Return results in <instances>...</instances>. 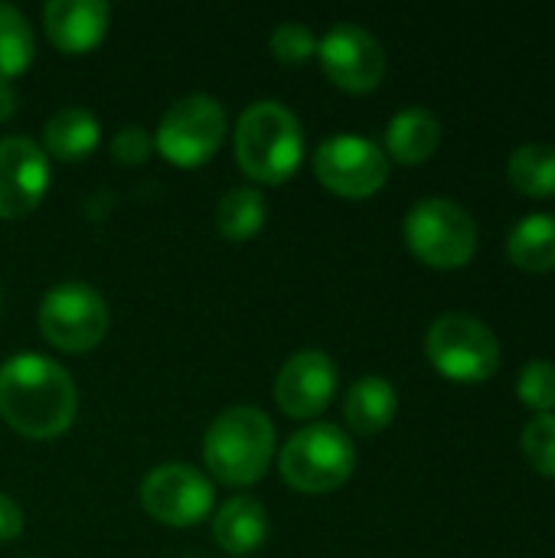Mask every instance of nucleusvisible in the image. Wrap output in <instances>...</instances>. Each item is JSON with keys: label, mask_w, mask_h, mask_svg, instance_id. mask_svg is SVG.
Wrapping results in <instances>:
<instances>
[{"label": "nucleus", "mask_w": 555, "mask_h": 558, "mask_svg": "<svg viewBox=\"0 0 555 558\" xmlns=\"http://www.w3.org/2000/svg\"><path fill=\"white\" fill-rule=\"evenodd\" d=\"M79 412L72 376L49 356L16 353L0 363V418L23 438L49 441L69 432Z\"/></svg>", "instance_id": "obj_1"}, {"label": "nucleus", "mask_w": 555, "mask_h": 558, "mask_svg": "<svg viewBox=\"0 0 555 558\" xmlns=\"http://www.w3.org/2000/svg\"><path fill=\"white\" fill-rule=\"evenodd\" d=\"M232 147L249 180L278 186L291 180L304 160V128L281 101H255L239 114Z\"/></svg>", "instance_id": "obj_2"}, {"label": "nucleus", "mask_w": 555, "mask_h": 558, "mask_svg": "<svg viewBox=\"0 0 555 558\" xmlns=\"http://www.w3.org/2000/svg\"><path fill=\"white\" fill-rule=\"evenodd\" d=\"M275 458V425L255 405H232L213 418L203 438V464L226 487H252Z\"/></svg>", "instance_id": "obj_3"}, {"label": "nucleus", "mask_w": 555, "mask_h": 558, "mask_svg": "<svg viewBox=\"0 0 555 558\" xmlns=\"http://www.w3.org/2000/svg\"><path fill=\"white\" fill-rule=\"evenodd\" d=\"M281 481L298 494H334L357 471V448L350 435L330 422H311L294 432L278 454Z\"/></svg>", "instance_id": "obj_4"}, {"label": "nucleus", "mask_w": 555, "mask_h": 558, "mask_svg": "<svg viewBox=\"0 0 555 558\" xmlns=\"http://www.w3.org/2000/svg\"><path fill=\"white\" fill-rule=\"evenodd\" d=\"M406 245L429 268H464L478 252V222L471 213L445 196L422 199L406 216Z\"/></svg>", "instance_id": "obj_5"}, {"label": "nucleus", "mask_w": 555, "mask_h": 558, "mask_svg": "<svg viewBox=\"0 0 555 558\" xmlns=\"http://www.w3.org/2000/svg\"><path fill=\"white\" fill-rule=\"evenodd\" d=\"M425 353L432 366L451 383H484L500 366V343L494 330L471 314H445L429 327Z\"/></svg>", "instance_id": "obj_6"}, {"label": "nucleus", "mask_w": 555, "mask_h": 558, "mask_svg": "<svg viewBox=\"0 0 555 558\" xmlns=\"http://www.w3.org/2000/svg\"><path fill=\"white\" fill-rule=\"evenodd\" d=\"M111 327L105 298L85 281H65L46 291L39 304V333L62 353L95 350Z\"/></svg>", "instance_id": "obj_7"}, {"label": "nucleus", "mask_w": 555, "mask_h": 558, "mask_svg": "<svg viewBox=\"0 0 555 558\" xmlns=\"http://www.w3.org/2000/svg\"><path fill=\"white\" fill-rule=\"evenodd\" d=\"M226 137V111L213 95H186L173 101L154 134V147L173 167H203Z\"/></svg>", "instance_id": "obj_8"}, {"label": "nucleus", "mask_w": 555, "mask_h": 558, "mask_svg": "<svg viewBox=\"0 0 555 558\" xmlns=\"http://www.w3.org/2000/svg\"><path fill=\"white\" fill-rule=\"evenodd\" d=\"M317 180L347 199H366L389 180V157L379 144L360 134H334L314 154Z\"/></svg>", "instance_id": "obj_9"}, {"label": "nucleus", "mask_w": 555, "mask_h": 558, "mask_svg": "<svg viewBox=\"0 0 555 558\" xmlns=\"http://www.w3.org/2000/svg\"><path fill=\"white\" fill-rule=\"evenodd\" d=\"M213 481L193 464H160L141 484V507L150 520L186 530L209 517L213 510Z\"/></svg>", "instance_id": "obj_10"}, {"label": "nucleus", "mask_w": 555, "mask_h": 558, "mask_svg": "<svg viewBox=\"0 0 555 558\" xmlns=\"http://www.w3.org/2000/svg\"><path fill=\"white\" fill-rule=\"evenodd\" d=\"M317 59L327 78L353 95L373 92L386 75V52L373 33L357 23H337L317 39Z\"/></svg>", "instance_id": "obj_11"}, {"label": "nucleus", "mask_w": 555, "mask_h": 558, "mask_svg": "<svg viewBox=\"0 0 555 558\" xmlns=\"http://www.w3.org/2000/svg\"><path fill=\"white\" fill-rule=\"evenodd\" d=\"M49 190V157L29 137L0 141V219L29 216Z\"/></svg>", "instance_id": "obj_12"}, {"label": "nucleus", "mask_w": 555, "mask_h": 558, "mask_svg": "<svg viewBox=\"0 0 555 558\" xmlns=\"http://www.w3.org/2000/svg\"><path fill=\"white\" fill-rule=\"evenodd\" d=\"M337 392V366L321 350H301L285 360L275 379L278 409L288 418H317Z\"/></svg>", "instance_id": "obj_13"}, {"label": "nucleus", "mask_w": 555, "mask_h": 558, "mask_svg": "<svg viewBox=\"0 0 555 558\" xmlns=\"http://www.w3.org/2000/svg\"><path fill=\"white\" fill-rule=\"evenodd\" d=\"M111 23V7L105 0H49L43 10L46 36L56 49L69 56L92 52Z\"/></svg>", "instance_id": "obj_14"}, {"label": "nucleus", "mask_w": 555, "mask_h": 558, "mask_svg": "<svg viewBox=\"0 0 555 558\" xmlns=\"http://www.w3.org/2000/svg\"><path fill=\"white\" fill-rule=\"evenodd\" d=\"M213 539L229 556H249L268 539V510L255 497H232L213 517Z\"/></svg>", "instance_id": "obj_15"}, {"label": "nucleus", "mask_w": 555, "mask_h": 558, "mask_svg": "<svg viewBox=\"0 0 555 558\" xmlns=\"http://www.w3.org/2000/svg\"><path fill=\"white\" fill-rule=\"evenodd\" d=\"M98 144H101V124L82 105L56 111L43 128V154L62 163L85 160L88 154H95Z\"/></svg>", "instance_id": "obj_16"}, {"label": "nucleus", "mask_w": 555, "mask_h": 558, "mask_svg": "<svg viewBox=\"0 0 555 558\" xmlns=\"http://www.w3.org/2000/svg\"><path fill=\"white\" fill-rule=\"evenodd\" d=\"M399 412L396 386L383 376H366L350 386L343 399V418L357 435H376L393 425Z\"/></svg>", "instance_id": "obj_17"}, {"label": "nucleus", "mask_w": 555, "mask_h": 558, "mask_svg": "<svg viewBox=\"0 0 555 558\" xmlns=\"http://www.w3.org/2000/svg\"><path fill=\"white\" fill-rule=\"evenodd\" d=\"M442 144V124L425 108L399 111L386 128V154L399 163H425Z\"/></svg>", "instance_id": "obj_18"}, {"label": "nucleus", "mask_w": 555, "mask_h": 558, "mask_svg": "<svg viewBox=\"0 0 555 558\" xmlns=\"http://www.w3.org/2000/svg\"><path fill=\"white\" fill-rule=\"evenodd\" d=\"M507 255L514 265L527 271H553L555 268V216L533 213L520 219L507 235Z\"/></svg>", "instance_id": "obj_19"}, {"label": "nucleus", "mask_w": 555, "mask_h": 558, "mask_svg": "<svg viewBox=\"0 0 555 558\" xmlns=\"http://www.w3.org/2000/svg\"><path fill=\"white\" fill-rule=\"evenodd\" d=\"M268 219V203L262 196V190L255 186H236L229 190L222 199H219V209H216V226H219V235L229 239V242H249L262 232Z\"/></svg>", "instance_id": "obj_20"}, {"label": "nucleus", "mask_w": 555, "mask_h": 558, "mask_svg": "<svg viewBox=\"0 0 555 558\" xmlns=\"http://www.w3.org/2000/svg\"><path fill=\"white\" fill-rule=\"evenodd\" d=\"M507 177L514 190L527 196H555V147L523 144L520 150H514L507 163Z\"/></svg>", "instance_id": "obj_21"}, {"label": "nucleus", "mask_w": 555, "mask_h": 558, "mask_svg": "<svg viewBox=\"0 0 555 558\" xmlns=\"http://www.w3.org/2000/svg\"><path fill=\"white\" fill-rule=\"evenodd\" d=\"M33 56H36V39L26 16L16 7L0 3V82L23 75Z\"/></svg>", "instance_id": "obj_22"}, {"label": "nucleus", "mask_w": 555, "mask_h": 558, "mask_svg": "<svg viewBox=\"0 0 555 558\" xmlns=\"http://www.w3.org/2000/svg\"><path fill=\"white\" fill-rule=\"evenodd\" d=\"M517 396L523 405H530L536 415H553L555 409V363L533 360L523 366L517 379Z\"/></svg>", "instance_id": "obj_23"}, {"label": "nucleus", "mask_w": 555, "mask_h": 558, "mask_svg": "<svg viewBox=\"0 0 555 558\" xmlns=\"http://www.w3.org/2000/svg\"><path fill=\"white\" fill-rule=\"evenodd\" d=\"M268 46H272L275 59L285 62V65H301V62H307V59L317 56V36L311 33L307 23H298V20L281 23L272 33V43Z\"/></svg>", "instance_id": "obj_24"}, {"label": "nucleus", "mask_w": 555, "mask_h": 558, "mask_svg": "<svg viewBox=\"0 0 555 558\" xmlns=\"http://www.w3.org/2000/svg\"><path fill=\"white\" fill-rule=\"evenodd\" d=\"M523 454L543 477L555 481V415H536L523 428Z\"/></svg>", "instance_id": "obj_25"}, {"label": "nucleus", "mask_w": 555, "mask_h": 558, "mask_svg": "<svg viewBox=\"0 0 555 558\" xmlns=\"http://www.w3.org/2000/svg\"><path fill=\"white\" fill-rule=\"evenodd\" d=\"M150 150H154V137H150L141 124H128V128H121V131L111 137V154H114V160L124 163V167L144 163V160L150 157Z\"/></svg>", "instance_id": "obj_26"}, {"label": "nucleus", "mask_w": 555, "mask_h": 558, "mask_svg": "<svg viewBox=\"0 0 555 558\" xmlns=\"http://www.w3.org/2000/svg\"><path fill=\"white\" fill-rule=\"evenodd\" d=\"M23 533V510L13 497L0 494V543H13Z\"/></svg>", "instance_id": "obj_27"}, {"label": "nucleus", "mask_w": 555, "mask_h": 558, "mask_svg": "<svg viewBox=\"0 0 555 558\" xmlns=\"http://www.w3.org/2000/svg\"><path fill=\"white\" fill-rule=\"evenodd\" d=\"M16 105H20V95L10 82H0V121H10L16 114Z\"/></svg>", "instance_id": "obj_28"}, {"label": "nucleus", "mask_w": 555, "mask_h": 558, "mask_svg": "<svg viewBox=\"0 0 555 558\" xmlns=\"http://www.w3.org/2000/svg\"><path fill=\"white\" fill-rule=\"evenodd\" d=\"M0 314H3V288H0Z\"/></svg>", "instance_id": "obj_29"}]
</instances>
